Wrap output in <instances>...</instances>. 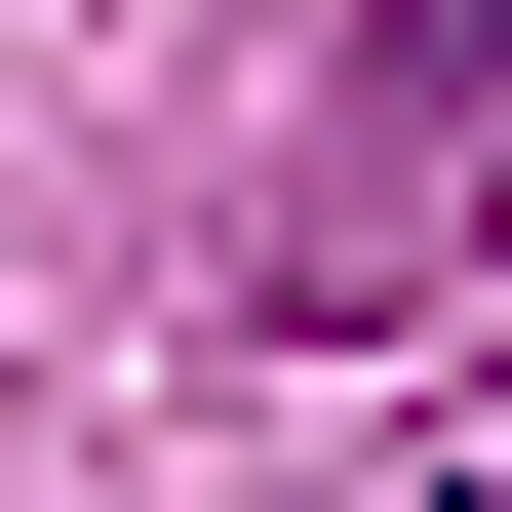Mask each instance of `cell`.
<instances>
[{"instance_id":"obj_1","label":"cell","mask_w":512,"mask_h":512,"mask_svg":"<svg viewBox=\"0 0 512 512\" xmlns=\"http://www.w3.org/2000/svg\"><path fill=\"white\" fill-rule=\"evenodd\" d=\"M473 197H512V0H394L355 119H316V197H276V316H394Z\"/></svg>"},{"instance_id":"obj_2","label":"cell","mask_w":512,"mask_h":512,"mask_svg":"<svg viewBox=\"0 0 512 512\" xmlns=\"http://www.w3.org/2000/svg\"><path fill=\"white\" fill-rule=\"evenodd\" d=\"M434 512H512V394H473V473H434Z\"/></svg>"}]
</instances>
